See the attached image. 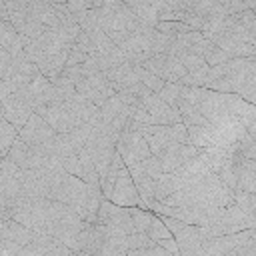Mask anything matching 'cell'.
<instances>
[{"instance_id": "cell-12", "label": "cell", "mask_w": 256, "mask_h": 256, "mask_svg": "<svg viewBox=\"0 0 256 256\" xmlns=\"http://www.w3.org/2000/svg\"><path fill=\"white\" fill-rule=\"evenodd\" d=\"M116 150L122 156L126 166H134L138 162H142L144 158H148L152 152L148 148V142L144 140V136L140 134V130H132V128H124L118 138H116Z\"/></svg>"}, {"instance_id": "cell-26", "label": "cell", "mask_w": 256, "mask_h": 256, "mask_svg": "<svg viewBox=\"0 0 256 256\" xmlns=\"http://www.w3.org/2000/svg\"><path fill=\"white\" fill-rule=\"evenodd\" d=\"M0 48H4L8 54H16L22 50V36L8 20H0Z\"/></svg>"}, {"instance_id": "cell-11", "label": "cell", "mask_w": 256, "mask_h": 256, "mask_svg": "<svg viewBox=\"0 0 256 256\" xmlns=\"http://www.w3.org/2000/svg\"><path fill=\"white\" fill-rule=\"evenodd\" d=\"M34 236H36V230L24 226L18 220H12V218L0 220V252H4V254L18 256V250L22 246L30 244L34 240Z\"/></svg>"}, {"instance_id": "cell-7", "label": "cell", "mask_w": 256, "mask_h": 256, "mask_svg": "<svg viewBox=\"0 0 256 256\" xmlns=\"http://www.w3.org/2000/svg\"><path fill=\"white\" fill-rule=\"evenodd\" d=\"M162 222L168 226V230L172 232L176 244H178V254L182 256H200V248L204 238L210 236L206 226H196V224H186L178 218L172 216H160Z\"/></svg>"}, {"instance_id": "cell-19", "label": "cell", "mask_w": 256, "mask_h": 256, "mask_svg": "<svg viewBox=\"0 0 256 256\" xmlns=\"http://www.w3.org/2000/svg\"><path fill=\"white\" fill-rule=\"evenodd\" d=\"M0 108H2V118L8 120L16 130H20L24 126V122L30 118V114L34 112L32 106L28 104V100L20 92H12L10 96H6L0 102Z\"/></svg>"}, {"instance_id": "cell-30", "label": "cell", "mask_w": 256, "mask_h": 256, "mask_svg": "<svg viewBox=\"0 0 256 256\" xmlns=\"http://www.w3.org/2000/svg\"><path fill=\"white\" fill-rule=\"evenodd\" d=\"M180 94H182V84H178V82H164V86H162L160 92H158V96H160L166 104H170L172 108H176V110H178Z\"/></svg>"}, {"instance_id": "cell-39", "label": "cell", "mask_w": 256, "mask_h": 256, "mask_svg": "<svg viewBox=\"0 0 256 256\" xmlns=\"http://www.w3.org/2000/svg\"><path fill=\"white\" fill-rule=\"evenodd\" d=\"M4 156H6V154H0V162H2V158H4Z\"/></svg>"}, {"instance_id": "cell-18", "label": "cell", "mask_w": 256, "mask_h": 256, "mask_svg": "<svg viewBox=\"0 0 256 256\" xmlns=\"http://www.w3.org/2000/svg\"><path fill=\"white\" fill-rule=\"evenodd\" d=\"M54 136H56L54 128H50V124L44 118H40L36 112H32L30 118L24 122V126L18 130V138L32 146H46Z\"/></svg>"}, {"instance_id": "cell-2", "label": "cell", "mask_w": 256, "mask_h": 256, "mask_svg": "<svg viewBox=\"0 0 256 256\" xmlns=\"http://www.w3.org/2000/svg\"><path fill=\"white\" fill-rule=\"evenodd\" d=\"M8 218L22 222L36 232L50 234L60 242L70 240L86 226V220H82L66 204L52 198H22L8 210Z\"/></svg>"}, {"instance_id": "cell-5", "label": "cell", "mask_w": 256, "mask_h": 256, "mask_svg": "<svg viewBox=\"0 0 256 256\" xmlns=\"http://www.w3.org/2000/svg\"><path fill=\"white\" fill-rule=\"evenodd\" d=\"M176 182H178L176 190L166 200H162L164 204H172V206H218V208L232 204V190L226 184H222L214 172H204V174H196L190 178H178L176 176Z\"/></svg>"}, {"instance_id": "cell-1", "label": "cell", "mask_w": 256, "mask_h": 256, "mask_svg": "<svg viewBox=\"0 0 256 256\" xmlns=\"http://www.w3.org/2000/svg\"><path fill=\"white\" fill-rule=\"evenodd\" d=\"M194 110L210 124L240 122L248 134L256 136V106L236 94L216 92L204 86H182L178 112Z\"/></svg>"}, {"instance_id": "cell-10", "label": "cell", "mask_w": 256, "mask_h": 256, "mask_svg": "<svg viewBox=\"0 0 256 256\" xmlns=\"http://www.w3.org/2000/svg\"><path fill=\"white\" fill-rule=\"evenodd\" d=\"M98 16V22L102 26L104 32H112V30H134L138 28L142 22L136 18V14L122 2L118 0L116 4L108 6V8H92Z\"/></svg>"}, {"instance_id": "cell-22", "label": "cell", "mask_w": 256, "mask_h": 256, "mask_svg": "<svg viewBox=\"0 0 256 256\" xmlns=\"http://www.w3.org/2000/svg\"><path fill=\"white\" fill-rule=\"evenodd\" d=\"M200 150V146H194V144H172L168 146L166 150H162L158 154V160H160V166H162V172H176L182 164H186L192 156H196Z\"/></svg>"}, {"instance_id": "cell-32", "label": "cell", "mask_w": 256, "mask_h": 256, "mask_svg": "<svg viewBox=\"0 0 256 256\" xmlns=\"http://www.w3.org/2000/svg\"><path fill=\"white\" fill-rule=\"evenodd\" d=\"M146 234H148L154 242L160 240V238H168V236H172V232L168 230V226L162 222V218H160L158 214H152V220H150V226H148Z\"/></svg>"}, {"instance_id": "cell-3", "label": "cell", "mask_w": 256, "mask_h": 256, "mask_svg": "<svg viewBox=\"0 0 256 256\" xmlns=\"http://www.w3.org/2000/svg\"><path fill=\"white\" fill-rule=\"evenodd\" d=\"M50 198L66 204L72 212H76L82 220L94 222L96 212L100 206L102 190L100 184H86L78 176H72L64 168L56 166L52 170V186H50Z\"/></svg>"}, {"instance_id": "cell-8", "label": "cell", "mask_w": 256, "mask_h": 256, "mask_svg": "<svg viewBox=\"0 0 256 256\" xmlns=\"http://www.w3.org/2000/svg\"><path fill=\"white\" fill-rule=\"evenodd\" d=\"M140 134L148 142L152 154H160L172 144H188V132L182 122L178 124H142Z\"/></svg>"}, {"instance_id": "cell-40", "label": "cell", "mask_w": 256, "mask_h": 256, "mask_svg": "<svg viewBox=\"0 0 256 256\" xmlns=\"http://www.w3.org/2000/svg\"><path fill=\"white\" fill-rule=\"evenodd\" d=\"M0 118H2V108H0Z\"/></svg>"}, {"instance_id": "cell-25", "label": "cell", "mask_w": 256, "mask_h": 256, "mask_svg": "<svg viewBox=\"0 0 256 256\" xmlns=\"http://www.w3.org/2000/svg\"><path fill=\"white\" fill-rule=\"evenodd\" d=\"M128 172L132 176V182L140 196V208H148L154 202V178H150L138 164L128 166Z\"/></svg>"}, {"instance_id": "cell-20", "label": "cell", "mask_w": 256, "mask_h": 256, "mask_svg": "<svg viewBox=\"0 0 256 256\" xmlns=\"http://www.w3.org/2000/svg\"><path fill=\"white\" fill-rule=\"evenodd\" d=\"M108 200L114 202V204H120V206H140V196H138V190L132 182L128 166L116 176V180L110 188Z\"/></svg>"}, {"instance_id": "cell-9", "label": "cell", "mask_w": 256, "mask_h": 256, "mask_svg": "<svg viewBox=\"0 0 256 256\" xmlns=\"http://www.w3.org/2000/svg\"><path fill=\"white\" fill-rule=\"evenodd\" d=\"M246 228H256V216H250V214L242 212L232 202V204H228L220 210L216 220L208 226V232H210V236H220V234L240 232V230H246Z\"/></svg>"}, {"instance_id": "cell-6", "label": "cell", "mask_w": 256, "mask_h": 256, "mask_svg": "<svg viewBox=\"0 0 256 256\" xmlns=\"http://www.w3.org/2000/svg\"><path fill=\"white\" fill-rule=\"evenodd\" d=\"M200 256H256V228L208 236L202 242Z\"/></svg>"}, {"instance_id": "cell-14", "label": "cell", "mask_w": 256, "mask_h": 256, "mask_svg": "<svg viewBox=\"0 0 256 256\" xmlns=\"http://www.w3.org/2000/svg\"><path fill=\"white\" fill-rule=\"evenodd\" d=\"M76 92L86 98L88 102L96 104V106H102L110 96H114V88L112 84L108 82V78L102 74V72H92V74H86L82 80H78L74 84Z\"/></svg>"}, {"instance_id": "cell-33", "label": "cell", "mask_w": 256, "mask_h": 256, "mask_svg": "<svg viewBox=\"0 0 256 256\" xmlns=\"http://www.w3.org/2000/svg\"><path fill=\"white\" fill-rule=\"evenodd\" d=\"M230 60V56L222 50V48H218L216 44H212L210 48H208V52L204 54V62L208 64V66H218V64H224V62H228Z\"/></svg>"}, {"instance_id": "cell-4", "label": "cell", "mask_w": 256, "mask_h": 256, "mask_svg": "<svg viewBox=\"0 0 256 256\" xmlns=\"http://www.w3.org/2000/svg\"><path fill=\"white\" fill-rule=\"evenodd\" d=\"M204 88L236 94L242 100L256 104V56L230 58L224 64L210 66Z\"/></svg>"}, {"instance_id": "cell-24", "label": "cell", "mask_w": 256, "mask_h": 256, "mask_svg": "<svg viewBox=\"0 0 256 256\" xmlns=\"http://www.w3.org/2000/svg\"><path fill=\"white\" fill-rule=\"evenodd\" d=\"M100 230H102V244H100L98 254H102V256H122V254H126V250H128L126 236L128 234H124L120 230H114L110 226H104V224H100Z\"/></svg>"}, {"instance_id": "cell-28", "label": "cell", "mask_w": 256, "mask_h": 256, "mask_svg": "<svg viewBox=\"0 0 256 256\" xmlns=\"http://www.w3.org/2000/svg\"><path fill=\"white\" fill-rule=\"evenodd\" d=\"M232 202L246 214L256 216V194L254 192H244V190H234L232 192Z\"/></svg>"}, {"instance_id": "cell-27", "label": "cell", "mask_w": 256, "mask_h": 256, "mask_svg": "<svg viewBox=\"0 0 256 256\" xmlns=\"http://www.w3.org/2000/svg\"><path fill=\"white\" fill-rule=\"evenodd\" d=\"M178 182L176 176L172 172H162L156 180H154V200H166L174 190H176Z\"/></svg>"}, {"instance_id": "cell-37", "label": "cell", "mask_w": 256, "mask_h": 256, "mask_svg": "<svg viewBox=\"0 0 256 256\" xmlns=\"http://www.w3.org/2000/svg\"><path fill=\"white\" fill-rule=\"evenodd\" d=\"M118 0H92V6L90 8H108L112 4H116Z\"/></svg>"}, {"instance_id": "cell-36", "label": "cell", "mask_w": 256, "mask_h": 256, "mask_svg": "<svg viewBox=\"0 0 256 256\" xmlns=\"http://www.w3.org/2000/svg\"><path fill=\"white\" fill-rule=\"evenodd\" d=\"M64 4H68L74 12H78V10H88L92 6V0H64Z\"/></svg>"}, {"instance_id": "cell-38", "label": "cell", "mask_w": 256, "mask_h": 256, "mask_svg": "<svg viewBox=\"0 0 256 256\" xmlns=\"http://www.w3.org/2000/svg\"><path fill=\"white\" fill-rule=\"evenodd\" d=\"M242 2H244L248 8H252V10H254V6H256V0H242Z\"/></svg>"}, {"instance_id": "cell-21", "label": "cell", "mask_w": 256, "mask_h": 256, "mask_svg": "<svg viewBox=\"0 0 256 256\" xmlns=\"http://www.w3.org/2000/svg\"><path fill=\"white\" fill-rule=\"evenodd\" d=\"M18 92L28 100L32 110H38L40 106H46V104L54 102V84L44 74H38L30 84L20 88Z\"/></svg>"}, {"instance_id": "cell-17", "label": "cell", "mask_w": 256, "mask_h": 256, "mask_svg": "<svg viewBox=\"0 0 256 256\" xmlns=\"http://www.w3.org/2000/svg\"><path fill=\"white\" fill-rule=\"evenodd\" d=\"M100 108V118H102V124H106L112 132H116V134H120L122 130H124V126H126V122L130 120V106L118 96V94H114V96H110L102 106H98Z\"/></svg>"}, {"instance_id": "cell-34", "label": "cell", "mask_w": 256, "mask_h": 256, "mask_svg": "<svg viewBox=\"0 0 256 256\" xmlns=\"http://www.w3.org/2000/svg\"><path fill=\"white\" fill-rule=\"evenodd\" d=\"M156 244L158 246H162L168 254H178V244H176V240H174V236H168V238H160V240H156Z\"/></svg>"}, {"instance_id": "cell-13", "label": "cell", "mask_w": 256, "mask_h": 256, "mask_svg": "<svg viewBox=\"0 0 256 256\" xmlns=\"http://www.w3.org/2000/svg\"><path fill=\"white\" fill-rule=\"evenodd\" d=\"M94 222L96 224L110 226V228L120 230L124 234L134 232V222H132V216H130L128 206L114 204L108 198H102L100 200V206H98V212H96V220Z\"/></svg>"}, {"instance_id": "cell-23", "label": "cell", "mask_w": 256, "mask_h": 256, "mask_svg": "<svg viewBox=\"0 0 256 256\" xmlns=\"http://www.w3.org/2000/svg\"><path fill=\"white\" fill-rule=\"evenodd\" d=\"M234 190L254 192L256 194V158H244L236 154L234 158Z\"/></svg>"}, {"instance_id": "cell-35", "label": "cell", "mask_w": 256, "mask_h": 256, "mask_svg": "<svg viewBox=\"0 0 256 256\" xmlns=\"http://www.w3.org/2000/svg\"><path fill=\"white\" fill-rule=\"evenodd\" d=\"M8 68H10V54L4 48H0V78L8 74Z\"/></svg>"}, {"instance_id": "cell-31", "label": "cell", "mask_w": 256, "mask_h": 256, "mask_svg": "<svg viewBox=\"0 0 256 256\" xmlns=\"http://www.w3.org/2000/svg\"><path fill=\"white\" fill-rule=\"evenodd\" d=\"M18 136V130L4 118H0V154H6L10 144L16 140Z\"/></svg>"}, {"instance_id": "cell-16", "label": "cell", "mask_w": 256, "mask_h": 256, "mask_svg": "<svg viewBox=\"0 0 256 256\" xmlns=\"http://www.w3.org/2000/svg\"><path fill=\"white\" fill-rule=\"evenodd\" d=\"M34 112L40 118H44L50 124V128H54V132H58V134H66V132H70L72 128L78 126L74 116H72V112L68 110V106L64 102H58V100H54V102H50L46 106H40Z\"/></svg>"}, {"instance_id": "cell-15", "label": "cell", "mask_w": 256, "mask_h": 256, "mask_svg": "<svg viewBox=\"0 0 256 256\" xmlns=\"http://www.w3.org/2000/svg\"><path fill=\"white\" fill-rule=\"evenodd\" d=\"M144 68L160 76L164 82H178L182 84V78L186 76V68L180 64V60L172 54H154L142 62Z\"/></svg>"}, {"instance_id": "cell-29", "label": "cell", "mask_w": 256, "mask_h": 256, "mask_svg": "<svg viewBox=\"0 0 256 256\" xmlns=\"http://www.w3.org/2000/svg\"><path fill=\"white\" fill-rule=\"evenodd\" d=\"M136 74H138V80H140L150 92H156V94H158L160 88L164 86V80H162L160 76H156L154 72H150L148 68H144V66H140V64L136 66Z\"/></svg>"}]
</instances>
